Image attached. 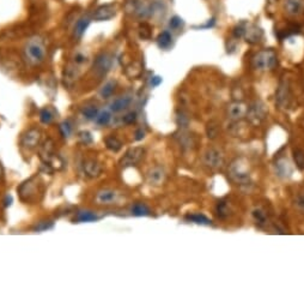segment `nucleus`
<instances>
[{
    "label": "nucleus",
    "instance_id": "obj_1",
    "mask_svg": "<svg viewBox=\"0 0 304 306\" xmlns=\"http://www.w3.org/2000/svg\"><path fill=\"white\" fill-rule=\"evenodd\" d=\"M24 59L32 66H39L47 57V48L44 41L39 36H34L27 41L23 50Z\"/></svg>",
    "mask_w": 304,
    "mask_h": 306
},
{
    "label": "nucleus",
    "instance_id": "obj_2",
    "mask_svg": "<svg viewBox=\"0 0 304 306\" xmlns=\"http://www.w3.org/2000/svg\"><path fill=\"white\" fill-rule=\"evenodd\" d=\"M277 65V54L272 50H264L251 58V67L258 71L273 70Z\"/></svg>",
    "mask_w": 304,
    "mask_h": 306
},
{
    "label": "nucleus",
    "instance_id": "obj_3",
    "mask_svg": "<svg viewBox=\"0 0 304 306\" xmlns=\"http://www.w3.org/2000/svg\"><path fill=\"white\" fill-rule=\"evenodd\" d=\"M125 10L137 18H147L152 16V4H147L145 0H126Z\"/></svg>",
    "mask_w": 304,
    "mask_h": 306
},
{
    "label": "nucleus",
    "instance_id": "obj_4",
    "mask_svg": "<svg viewBox=\"0 0 304 306\" xmlns=\"http://www.w3.org/2000/svg\"><path fill=\"white\" fill-rule=\"evenodd\" d=\"M229 175L231 179L240 184L247 183V181L249 180V173H248V171L246 170V167H244V164L238 160L235 161L234 163H231Z\"/></svg>",
    "mask_w": 304,
    "mask_h": 306
},
{
    "label": "nucleus",
    "instance_id": "obj_5",
    "mask_svg": "<svg viewBox=\"0 0 304 306\" xmlns=\"http://www.w3.org/2000/svg\"><path fill=\"white\" fill-rule=\"evenodd\" d=\"M204 162L211 170H218L224 163L223 153L218 149H215V148L209 149L205 153V155H204Z\"/></svg>",
    "mask_w": 304,
    "mask_h": 306
},
{
    "label": "nucleus",
    "instance_id": "obj_6",
    "mask_svg": "<svg viewBox=\"0 0 304 306\" xmlns=\"http://www.w3.org/2000/svg\"><path fill=\"white\" fill-rule=\"evenodd\" d=\"M112 67V57L108 53H101L94 61V70L98 76H105Z\"/></svg>",
    "mask_w": 304,
    "mask_h": 306
},
{
    "label": "nucleus",
    "instance_id": "obj_7",
    "mask_svg": "<svg viewBox=\"0 0 304 306\" xmlns=\"http://www.w3.org/2000/svg\"><path fill=\"white\" fill-rule=\"evenodd\" d=\"M144 149L140 147L137 148H132V149H130L127 153L125 154V156L121 159V166L127 167V166H134V164H137L139 161L143 159L144 156Z\"/></svg>",
    "mask_w": 304,
    "mask_h": 306
},
{
    "label": "nucleus",
    "instance_id": "obj_8",
    "mask_svg": "<svg viewBox=\"0 0 304 306\" xmlns=\"http://www.w3.org/2000/svg\"><path fill=\"white\" fill-rule=\"evenodd\" d=\"M116 15V5L106 4L98 6L92 13L91 18L95 20H108Z\"/></svg>",
    "mask_w": 304,
    "mask_h": 306
},
{
    "label": "nucleus",
    "instance_id": "obj_9",
    "mask_svg": "<svg viewBox=\"0 0 304 306\" xmlns=\"http://www.w3.org/2000/svg\"><path fill=\"white\" fill-rule=\"evenodd\" d=\"M119 194L115 190L112 189H103V190L98 191L96 195V203L99 205H109L114 204L117 201Z\"/></svg>",
    "mask_w": 304,
    "mask_h": 306
},
{
    "label": "nucleus",
    "instance_id": "obj_10",
    "mask_svg": "<svg viewBox=\"0 0 304 306\" xmlns=\"http://www.w3.org/2000/svg\"><path fill=\"white\" fill-rule=\"evenodd\" d=\"M40 138H41L40 130L32 129L22 137V142L20 143H22V147L27 148V149H34V148L39 144Z\"/></svg>",
    "mask_w": 304,
    "mask_h": 306
},
{
    "label": "nucleus",
    "instance_id": "obj_11",
    "mask_svg": "<svg viewBox=\"0 0 304 306\" xmlns=\"http://www.w3.org/2000/svg\"><path fill=\"white\" fill-rule=\"evenodd\" d=\"M285 11L291 16H298L304 11V0H285Z\"/></svg>",
    "mask_w": 304,
    "mask_h": 306
},
{
    "label": "nucleus",
    "instance_id": "obj_12",
    "mask_svg": "<svg viewBox=\"0 0 304 306\" xmlns=\"http://www.w3.org/2000/svg\"><path fill=\"white\" fill-rule=\"evenodd\" d=\"M275 100H277V104L281 106V107H285V106L289 105L290 88L286 82H282L281 85H279L277 91V98H275Z\"/></svg>",
    "mask_w": 304,
    "mask_h": 306
},
{
    "label": "nucleus",
    "instance_id": "obj_13",
    "mask_svg": "<svg viewBox=\"0 0 304 306\" xmlns=\"http://www.w3.org/2000/svg\"><path fill=\"white\" fill-rule=\"evenodd\" d=\"M248 112V107L246 105L241 104V102H235V104L230 105L229 109H227V113H229L231 119H241L243 118L244 115H247Z\"/></svg>",
    "mask_w": 304,
    "mask_h": 306
},
{
    "label": "nucleus",
    "instance_id": "obj_14",
    "mask_svg": "<svg viewBox=\"0 0 304 306\" xmlns=\"http://www.w3.org/2000/svg\"><path fill=\"white\" fill-rule=\"evenodd\" d=\"M91 17L89 15L82 16L81 18H78L77 22L74 24V36L75 37H82L84 35L86 29L89 28L90 23H91Z\"/></svg>",
    "mask_w": 304,
    "mask_h": 306
},
{
    "label": "nucleus",
    "instance_id": "obj_15",
    "mask_svg": "<svg viewBox=\"0 0 304 306\" xmlns=\"http://www.w3.org/2000/svg\"><path fill=\"white\" fill-rule=\"evenodd\" d=\"M132 104V98L131 96H121L114 100L110 105V111L113 112H121L123 109L129 108L130 105Z\"/></svg>",
    "mask_w": 304,
    "mask_h": 306
},
{
    "label": "nucleus",
    "instance_id": "obj_16",
    "mask_svg": "<svg viewBox=\"0 0 304 306\" xmlns=\"http://www.w3.org/2000/svg\"><path fill=\"white\" fill-rule=\"evenodd\" d=\"M165 173L164 171L160 167H155L148 172L147 179L151 185H161L164 181Z\"/></svg>",
    "mask_w": 304,
    "mask_h": 306
},
{
    "label": "nucleus",
    "instance_id": "obj_17",
    "mask_svg": "<svg viewBox=\"0 0 304 306\" xmlns=\"http://www.w3.org/2000/svg\"><path fill=\"white\" fill-rule=\"evenodd\" d=\"M265 115H266V109L264 105L257 104L255 106H253V107L248 108L247 116H249L250 119H253L255 123L260 122V120L264 119Z\"/></svg>",
    "mask_w": 304,
    "mask_h": 306
},
{
    "label": "nucleus",
    "instance_id": "obj_18",
    "mask_svg": "<svg viewBox=\"0 0 304 306\" xmlns=\"http://www.w3.org/2000/svg\"><path fill=\"white\" fill-rule=\"evenodd\" d=\"M84 171L85 173L89 175V177H97V175H99V173H101L102 171V167L101 164H99L97 161L95 160H88L85 161L84 163Z\"/></svg>",
    "mask_w": 304,
    "mask_h": 306
},
{
    "label": "nucleus",
    "instance_id": "obj_19",
    "mask_svg": "<svg viewBox=\"0 0 304 306\" xmlns=\"http://www.w3.org/2000/svg\"><path fill=\"white\" fill-rule=\"evenodd\" d=\"M242 35L246 36L247 41H249V42L251 43H255V42H259V41L261 40L262 37V32L259 28H257V27H251L250 29H243V34Z\"/></svg>",
    "mask_w": 304,
    "mask_h": 306
},
{
    "label": "nucleus",
    "instance_id": "obj_20",
    "mask_svg": "<svg viewBox=\"0 0 304 306\" xmlns=\"http://www.w3.org/2000/svg\"><path fill=\"white\" fill-rule=\"evenodd\" d=\"M171 43H172V35L170 32L164 30V32H162L160 35H158L157 44L160 46V48H162V50H168V48L171 46Z\"/></svg>",
    "mask_w": 304,
    "mask_h": 306
},
{
    "label": "nucleus",
    "instance_id": "obj_21",
    "mask_svg": "<svg viewBox=\"0 0 304 306\" xmlns=\"http://www.w3.org/2000/svg\"><path fill=\"white\" fill-rule=\"evenodd\" d=\"M115 88H116V82L108 81L101 88V90H99V96H101L102 99H109L110 96L114 94V91H115Z\"/></svg>",
    "mask_w": 304,
    "mask_h": 306
},
{
    "label": "nucleus",
    "instance_id": "obj_22",
    "mask_svg": "<svg viewBox=\"0 0 304 306\" xmlns=\"http://www.w3.org/2000/svg\"><path fill=\"white\" fill-rule=\"evenodd\" d=\"M53 150H54L53 142H52L50 139H48L47 142H44L42 148H41V151H40L41 157H42V159L47 162V161L52 157V155H53Z\"/></svg>",
    "mask_w": 304,
    "mask_h": 306
},
{
    "label": "nucleus",
    "instance_id": "obj_23",
    "mask_svg": "<svg viewBox=\"0 0 304 306\" xmlns=\"http://www.w3.org/2000/svg\"><path fill=\"white\" fill-rule=\"evenodd\" d=\"M106 146L108 148L109 150L112 151H119L121 149V147H122V143H121V140L117 138L115 136H109L106 138Z\"/></svg>",
    "mask_w": 304,
    "mask_h": 306
},
{
    "label": "nucleus",
    "instance_id": "obj_24",
    "mask_svg": "<svg viewBox=\"0 0 304 306\" xmlns=\"http://www.w3.org/2000/svg\"><path fill=\"white\" fill-rule=\"evenodd\" d=\"M54 118H55V113H54L53 109L49 108V107L43 108L40 113L41 123L46 124V125H48V124H50L52 122H53Z\"/></svg>",
    "mask_w": 304,
    "mask_h": 306
},
{
    "label": "nucleus",
    "instance_id": "obj_25",
    "mask_svg": "<svg viewBox=\"0 0 304 306\" xmlns=\"http://www.w3.org/2000/svg\"><path fill=\"white\" fill-rule=\"evenodd\" d=\"M82 114L88 120L95 119L98 114V108L95 105H88L82 109Z\"/></svg>",
    "mask_w": 304,
    "mask_h": 306
},
{
    "label": "nucleus",
    "instance_id": "obj_26",
    "mask_svg": "<svg viewBox=\"0 0 304 306\" xmlns=\"http://www.w3.org/2000/svg\"><path fill=\"white\" fill-rule=\"evenodd\" d=\"M97 219H98L97 215H96L95 213L89 210L79 211L77 215V220L79 222H92V221H96Z\"/></svg>",
    "mask_w": 304,
    "mask_h": 306
},
{
    "label": "nucleus",
    "instance_id": "obj_27",
    "mask_svg": "<svg viewBox=\"0 0 304 306\" xmlns=\"http://www.w3.org/2000/svg\"><path fill=\"white\" fill-rule=\"evenodd\" d=\"M112 120V114L108 111H102L101 113H98L97 116L95 118V122L98 126H106L108 125Z\"/></svg>",
    "mask_w": 304,
    "mask_h": 306
},
{
    "label": "nucleus",
    "instance_id": "obj_28",
    "mask_svg": "<svg viewBox=\"0 0 304 306\" xmlns=\"http://www.w3.org/2000/svg\"><path fill=\"white\" fill-rule=\"evenodd\" d=\"M132 214L136 216H147L150 215V209L143 203H136L132 207Z\"/></svg>",
    "mask_w": 304,
    "mask_h": 306
},
{
    "label": "nucleus",
    "instance_id": "obj_29",
    "mask_svg": "<svg viewBox=\"0 0 304 306\" xmlns=\"http://www.w3.org/2000/svg\"><path fill=\"white\" fill-rule=\"evenodd\" d=\"M72 130H73V127H72V124L70 120H65L64 123H61L60 131H61V135H63L65 138H68V137L71 136Z\"/></svg>",
    "mask_w": 304,
    "mask_h": 306
},
{
    "label": "nucleus",
    "instance_id": "obj_30",
    "mask_svg": "<svg viewBox=\"0 0 304 306\" xmlns=\"http://www.w3.org/2000/svg\"><path fill=\"white\" fill-rule=\"evenodd\" d=\"M188 220H192V221H194L195 223H201V225H209L211 223V220H209L206 218L205 215L202 214H192L187 216Z\"/></svg>",
    "mask_w": 304,
    "mask_h": 306
},
{
    "label": "nucleus",
    "instance_id": "obj_31",
    "mask_svg": "<svg viewBox=\"0 0 304 306\" xmlns=\"http://www.w3.org/2000/svg\"><path fill=\"white\" fill-rule=\"evenodd\" d=\"M218 125H217L215 122H211L209 123V125H207V135H209L211 138H215L217 133H218Z\"/></svg>",
    "mask_w": 304,
    "mask_h": 306
},
{
    "label": "nucleus",
    "instance_id": "obj_32",
    "mask_svg": "<svg viewBox=\"0 0 304 306\" xmlns=\"http://www.w3.org/2000/svg\"><path fill=\"white\" fill-rule=\"evenodd\" d=\"M295 161L300 170H304V151L295 150Z\"/></svg>",
    "mask_w": 304,
    "mask_h": 306
},
{
    "label": "nucleus",
    "instance_id": "obj_33",
    "mask_svg": "<svg viewBox=\"0 0 304 306\" xmlns=\"http://www.w3.org/2000/svg\"><path fill=\"white\" fill-rule=\"evenodd\" d=\"M182 24H184V22H182V19L178 16L172 17V18L170 19V22H169V26H170V28L172 30H178L180 27H182Z\"/></svg>",
    "mask_w": 304,
    "mask_h": 306
},
{
    "label": "nucleus",
    "instance_id": "obj_34",
    "mask_svg": "<svg viewBox=\"0 0 304 306\" xmlns=\"http://www.w3.org/2000/svg\"><path fill=\"white\" fill-rule=\"evenodd\" d=\"M217 211H218V215L220 218H224V216L227 215V213H229V209L226 207V203L220 202L218 205H217Z\"/></svg>",
    "mask_w": 304,
    "mask_h": 306
},
{
    "label": "nucleus",
    "instance_id": "obj_35",
    "mask_svg": "<svg viewBox=\"0 0 304 306\" xmlns=\"http://www.w3.org/2000/svg\"><path fill=\"white\" fill-rule=\"evenodd\" d=\"M295 205L299 210H304V192H299V194L296 196Z\"/></svg>",
    "mask_w": 304,
    "mask_h": 306
},
{
    "label": "nucleus",
    "instance_id": "obj_36",
    "mask_svg": "<svg viewBox=\"0 0 304 306\" xmlns=\"http://www.w3.org/2000/svg\"><path fill=\"white\" fill-rule=\"evenodd\" d=\"M136 120H137L136 112H130V113H127L125 116H123V122H125L126 124H133V123H136Z\"/></svg>",
    "mask_w": 304,
    "mask_h": 306
},
{
    "label": "nucleus",
    "instance_id": "obj_37",
    "mask_svg": "<svg viewBox=\"0 0 304 306\" xmlns=\"http://www.w3.org/2000/svg\"><path fill=\"white\" fill-rule=\"evenodd\" d=\"M79 137H81L82 142L85 143V144H89V143L92 142V137L89 132H81V133H79Z\"/></svg>",
    "mask_w": 304,
    "mask_h": 306
},
{
    "label": "nucleus",
    "instance_id": "obj_38",
    "mask_svg": "<svg viewBox=\"0 0 304 306\" xmlns=\"http://www.w3.org/2000/svg\"><path fill=\"white\" fill-rule=\"evenodd\" d=\"M85 61H86V57L83 53H77L74 56V63L75 64L82 65V64H84Z\"/></svg>",
    "mask_w": 304,
    "mask_h": 306
},
{
    "label": "nucleus",
    "instance_id": "obj_39",
    "mask_svg": "<svg viewBox=\"0 0 304 306\" xmlns=\"http://www.w3.org/2000/svg\"><path fill=\"white\" fill-rule=\"evenodd\" d=\"M254 216L255 218H257V220L259 222H262V221H265V214L262 211H260V210H255L254 211Z\"/></svg>",
    "mask_w": 304,
    "mask_h": 306
},
{
    "label": "nucleus",
    "instance_id": "obj_40",
    "mask_svg": "<svg viewBox=\"0 0 304 306\" xmlns=\"http://www.w3.org/2000/svg\"><path fill=\"white\" fill-rule=\"evenodd\" d=\"M145 137V132L143 131V130H138L137 131V133H136V140H140V139H143Z\"/></svg>",
    "mask_w": 304,
    "mask_h": 306
},
{
    "label": "nucleus",
    "instance_id": "obj_41",
    "mask_svg": "<svg viewBox=\"0 0 304 306\" xmlns=\"http://www.w3.org/2000/svg\"><path fill=\"white\" fill-rule=\"evenodd\" d=\"M161 82H162V78H161V77H155V78H152L151 84L154 85V87H157V85L160 84Z\"/></svg>",
    "mask_w": 304,
    "mask_h": 306
},
{
    "label": "nucleus",
    "instance_id": "obj_42",
    "mask_svg": "<svg viewBox=\"0 0 304 306\" xmlns=\"http://www.w3.org/2000/svg\"><path fill=\"white\" fill-rule=\"evenodd\" d=\"M0 174H2V170H0Z\"/></svg>",
    "mask_w": 304,
    "mask_h": 306
}]
</instances>
